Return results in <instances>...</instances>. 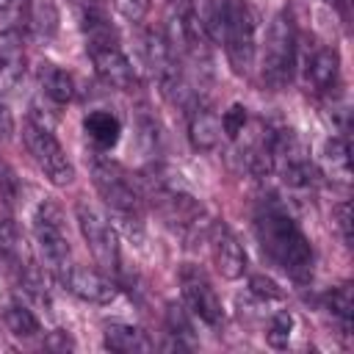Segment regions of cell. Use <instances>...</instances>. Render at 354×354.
<instances>
[{"label":"cell","instance_id":"obj_6","mask_svg":"<svg viewBox=\"0 0 354 354\" xmlns=\"http://www.w3.org/2000/svg\"><path fill=\"white\" fill-rule=\"evenodd\" d=\"M22 141H25L28 155L39 166V171L53 185L61 188V185H69L75 180V166H72L69 155L64 152V147L58 144V138L50 133V127L39 124V122H25L22 124Z\"/></svg>","mask_w":354,"mask_h":354},{"label":"cell","instance_id":"obj_31","mask_svg":"<svg viewBox=\"0 0 354 354\" xmlns=\"http://www.w3.org/2000/svg\"><path fill=\"white\" fill-rule=\"evenodd\" d=\"M14 133V119H11V111L0 102V138H8Z\"/></svg>","mask_w":354,"mask_h":354},{"label":"cell","instance_id":"obj_25","mask_svg":"<svg viewBox=\"0 0 354 354\" xmlns=\"http://www.w3.org/2000/svg\"><path fill=\"white\" fill-rule=\"evenodd\" d=\"M249 293L254 299H260V301H279L285 296L282 288H279V282L271 279V277H266V274H254L249 279Z\"/></svg>","mask_w":354,"mask_h":354},{"label":"cell","instance_id":"obj_2","mask_svg":"<svg viewBox=\"0 0 354 354\" xmlns=\"http://www.w3.org/2000/svg\"><path fill=\"white\" fill-rule=\"evenodd\" d=\"M205 30L224 44L227 61L238 75H249L257 58V17L246 0H210Z\"/></svg>","mask_w":354,"mask_h":354},{"label":"cell","instance_id":"obj_29","mask_svg":"<svg viewBox=\"0 0 354 354\" xmlns=\"http://www.w3.org/2000/svg\"><path fill=\"white\" fill-rule=\"evenodd\" d=\"M44 346H47V348H55V351H66V348H75V340H72L66 332L55 329V332H50V335H47Z\"/></svg>","mask_w":354,"mask_h":354},{"label":"cell","instance_id":"obj_21","mask_svg":"<svg viewBox=\"0 0 354 354\" xmlns=\"http://www.w3.org/2000/svg\"><path fill=\"white\" fill-rule=\"evenodd\" d=\"M3 318H6V326L11 329V335H17V337H36L41 332L39 318L19 301H11L3 313Z\"/></svg>","mask_w":354,"mask_h":354},{"label":"cell","instance_id":"obj_7","mask_svg":"<svg viewBox=\"0 0 354 354\" xmlns=\"http://www.w3.org/2000/svg\"><path fill=\"white\" fill-rule=\"evenodd\" d=\"M75 216H77L80 235H83L94 263L102 271H119V260L122 257H119V235H116L113 224L88 202H77Z\"/></svg>","mask_w":354,"mask_h":354},{"label":"cell","instance_id":"obj_27","mask_svg":"<svg viewBox=\"0 0 354 354\" xmlns=\"http://www.w3.org/2000/svg\"><path fill=\"white\" fill-rule=\"evenodd\" d=\"M332 224H335V230L340 232L343 243L351 246V205H348V202H337V205H335V210H332Z\"/></svg>","mask_w":354,"mask_h":354},{"label":"cell","instance_id":"obj_19","mask_svg":"<svg viewBox=\"0 0 354 354\" xmlns=\"http://www.w3.org/2000/svg\"><path fill=\"white\" fill-rule=\"evenodd\" d=\"M25 69V53H22V41L17 28H6L0 30V75L17 80Z\"/></svg>","mask_w":354,"mask_h":354},{"label":"cell","instance_id":"obj_16","mask_svg":"<svg viewBox=\"0 0 354 354\" xmlns=\"http://www.w3.org/2000/svg\"><path fill=\"white\" fill-rule=\"evenodd\" d=\"M83 133L97 149H113L122 138V122L111 111H88L83 116Z\"/></svg>","mask_w":354,"mask_h":354},{"label":"cell","instance_id":"obj_15","mask_svg":"<svg viewBox=\"0 0 354 354\" xmlns=\"http://www.w3.org/2000/svg\"><path fill=\"white\" fill-rule=\"evenodd\" d=\"M102 343L111 351L119 354H141V351H152V340L147 337V332H141L133 324H122V321H111L105 324L102 332Z\"/></svg>","mask_w":354,"mask_h":354},{"label":"cell","instance_id":"obj_18","mask_svg":"<svg viewBox=\"0 0 354 354\" xmlns=\"http://www.w3.org/2000/svg\"><path fill=\"white\" fill-rule=\"evenodd\" d=\"M25 25L36 39H53L58 33V6L55 0H25Z\"/></svg>","mask_w":354,"mask_h":354},{"label":"cell","instance_id":"obj_17","mask_svg":"<svg viewBox=\"0 0 354 354\" xmlns=\"http://www.w3.org/2000/svg\"><path fill=\"white\" fill-rule=\"evenodd\" d=\"M321 169L329 180L335 183H351V155H348V141L343 136H332L321 147Z\"/></svg>","mask_w":354,"mask_h":354},{"label":"cell","instance_id":"obj_24","mask_svg":"<svg viewBox=\"0 0 354 354\" xmlns=\"http://www.w3.org/2000/svg\"><path fill=\"white\" fill-rule=\"evenodd\" d=\"M218 119H221V133L230 141H238L241 133H243V127H246V122H249V113H246V108L241 102H232Z\"/></svg>","mask_w":354,"mask_h":354},{"label":"cell","instance_id":"obj_22","mask_svg":"<svg viewBox=\"0 0 354 354\" xmlns=\"http://www.w3.org/2000/svg\"><path fill=\"white\" fill-rule=\"evenodd\" d=\"M293 326H296V321H293V315L288 310L274 313L268 318V326H266V343L271 348H288V343L293 337Z\"/></svg>","mask_w":354,"mask_h":354},{"label":"cell","instance_id":"obj_9","mask_svg":"<svg viewBox=\"0 0 354 354\" xmlns=\"http://www.w3.org/2000/svg\"><path fill=\"white\" fill-rule=\"evenodd\" d=\"M86 50H88L97 77L105 86L119 88V91H133L138 86V72L119 44H86Z\"/></svg>","mask_w":354,"mask_h":354},{"label":"cell","instance_id":"obj_23","mask_svg":"<svg viewBox=\"0 0 354 354\" xmlns=\"http://www.w3.org/2000/svg\"><path fill=\"white\" fill-rule=\"evenodd\" d=\"M326 304H329L332 315L343 324V329H348L351 326V315H354V293H351V285L332 288L326 293Z\"/></svg>","mask_w":354,"mask_h":354},{"label":"cell","instance_id":"obj_10","mask_svg":"<svg viewBox=\"0 0 354 354\" xmlns=\"http://www.w3.org/2000/svg\"><path fill=\"white\" fill-rule=\"evenodd\" d=\"M210 252L224 279H241L246 274V252L227 224H210Z\"/></svg>","mask_w":354,"mask_h":354},{"label":"cell","instance_id":"obj_1","mask_svg":"<svg viewBox=\"0 0 354 354\" xmlns=\"http://www.w3.org/2000/svg\"><path fill=\"white\" fill-rule=\"evenodd\" d=\"M254 232L266 257L279 266L290 279L307 282L313 277V246L293 216L279 202L260 205L254 216Z\"/></svg>","mask_w":354,"mask_h":354},{"label":"cell","instance_id":"obj_13","mask_svg":"<svg viewBox=\"0 0 354 354\" xmlns=\"http://www.w3.org/2000/svg\"><path fill=\"white\" fill-rule=\"evenodd\" d=\"M188 141L199 152H210L221 141V119L207 105H194L188 116Z\"/></svg>","mask_w":354,"mask_h":354},{"label":"cell","instance_id":"obj_26","mask_svg":"<svg viewBox=\"0 0 354 354\" xmlns=\"http://www.w3.org/2000/svg\"><path fill=\"white\" fill-rule=\"evenodd\" d=\"M19 191H22V183H19L17 171L6 160H0V202L14 205L19 199Z\"/></svg>","mask_w":354,"mask_h":354},{"label":"cell","instance_id":"obj_14","mask_svg":"<svg viewBox=\"0 0 354 354\" xmlns=\"http://www.w3.org/2000/svg\"><path fill=\"white\" fill-rule=\"evenodd\" d=\"M36 80H39V88L41 94L55 102V105H66L75 100V77L61 69L58 64H50V61H41L39 69H36Z\"/></svg>","mask_w":354,"mask_h":354},{"label":"cell","instance_id":"obj_5","mask_svg":"<svg viewBox=\"0 0 354 354\" xmlns=\"http://www.w3.org/2000/svg\"><path fill=\"white\" fill-rule=\"evenodd\" d=\"M33 238L36 246L47 263V268L61 279L66 274V268L72 266V246H69V235L64 230V216L61 207L55 202H41L33 213Z\"/></svg>","mask_w":354,"mask_h":354},{"label":"cell","instance_id":"obj_4","mask_svg":"<svg viewBox=\"0 0 354 354\" xmlns=\"http://www.w3.org/2000/svg\"><path fill=\"white\" fill-rule=\"evenodd\" d=\"M91 180L97 194L105 199V205L111 210H116L124 221H138L141 216V196L136 191V185L130 183L127 171L108 160V158H91Z\"/></svg>","mask_w":354,"mask_h":354},{"label":"cell","instance_id":"obj_30","mask_svg":"<svg viewBox=\"0 0 354 354\" xmlns=\"http://www.w3.org/2000/svg\"><path fill=\"white\" fill-rule=\"evenodd\" d=\"M25 0H0V19H14L19 17Z\"/></svg>","mask_w":354,"mask_h":354},{"label":"cell","instance_id":"obj_20","mask_svg":"<svg viewBox=\"0 0 354 354\" xmlns=\"http://www.w3.org/2000/svg\"><path fill=\"white\" fill-rule=\"evenodd\" d=\"M166 326L171 335V348H194V324L183 304L169 301L166 304Z\"/></svg>","mask_w":354,"mask_h":354},{"label":"cell","instance_id":"obj_3","mask_svg":"<svg viewBox=\"0 0 354 354\" xmlns=\"http://www.w3.org/2000/svg\"><path fill=\"white\" fill-rule=\"evenodd\" d=\"M296 69V28L288 14H277L266 30L260 53V77L268 88L279 91L290 86Z\"/></svg>","mask_w":354,"mask_h":354},{"label":"cell","instance_id":"obj_11","mask_svg":"<svg viewBox=\"0 0 354 354\" xmlns=\"http://www.w3.org/2000/svg\"><path fill=\"white\" fill-rule=\"evenodd\" d=\"M61 285L72 296H77L80 301H88V304H111L119 296V288L111 279H105L102 274L83 268V266H69L66 274L61 277Z\"/></svg>","mask_w":354,"mask_h":354},{"label":"cell","instance_id":"obj_8","mask_svg":"<svg viewBox=\"0 0 354 354\" xmlns=\"http://www.w3.org/2000/svg\"><path fill=\"white\" fill-rule=\"evenodd\" d=\"M180 290H183V299L191 310V315H196L199 321H205L207 326H218L224 321V307H221V299L216 296L213 285L207 282V277L194 268V266H185L180 271Z\"/></svg>","mask_w":354,"mask_h":354},{"label":"cell","instance_id":"obj_12","mask_svg":"<svg viewBox=\"0 0 354 354\" xmlns=\"http://www.w3.org/2000/svg\"><path fill=\"white\" fill-rule=\"evenodd\" d=\"M304 77L307 86L318 94H326L337 86L340 77V55L332 47H318L313 50V55H307V66H304Z\"/></svg>","mask_w":354,"mask_h":354},{"label":"cell","instance_id":"obj_28","mask_svg":"<svg viewBox=\"0 0 354 354\" xmlns=\"http://www.w3.org/2000/svg\"><path fill=\"white\" fill-rule=\"evenodd\" d=\"M111 3L127 22H141L149 14V0H111Z\"/></svg>","mask_w":354,"mask_h":354}]
</instances>
